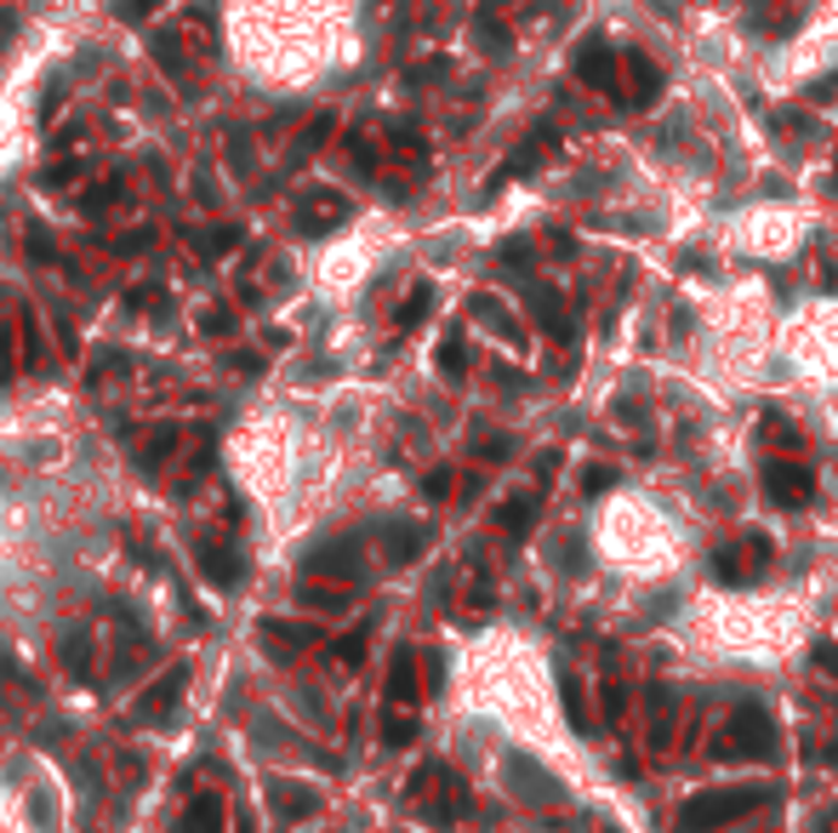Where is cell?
Returning a JSON list of instances; mask_svg holds the SVG:
<instances>
[{
	"label": "cell",
	"instance_id": "1",
	"mask_svg": "<svg viewBox=\"0 0 838 833\" xmlns=\"http://www.w3.org/2000/svg\"><path fill=\"white\" fill-rule=\"evenodd\" d=\"M770 805H776V788H713V793H696L679 811V833H719V827L759 816Z\"/></svg>",
	"mask_w": 838,
	"mask_h": 833
},
{
	"label": "cell",
	"instance_id": "2",
	"mask_svg": "<svg viewBox=\"0 0 838 833\" xmlns=\"http://www.w3.org/2000/svg\"><path fill=\"white\" fill-rule=\"evenodd\" d=\"M713 754H719V759L770 765V759H776V719H770V708H764V703H742V708L730 714V725H724V737H719Z\"/></svg>",
	"mask_w": 838,
	"mask_h": 833
},
{
	"label": "cell",
	"instance_id": "3",
	"mask_svg": "<svg viewBox=\"0 0 838 833\" xmlns=\"http://www.w3.org/2000/svg\"><path fill=\"white\" fill-rule=\"evenodd\" d=\"M411 793H417V805L433 816V822H456L468 811V788L445 771V765H422V771L411 777Z\"/></svg>",
	"mask_w": 838,
	"mask_h": 833
},
{
	"label": "cell",
	"instance_id": "4",
	"mask_svg": "<svg viewBox=\"0 0 838 833\" xmlns=\"http://www.w3.org/2000/svg\"><path fill=\"white\" fill-rule=\"evenodd\" d=\"M571 70H577L582 86L605 92V97H622V52H616L605 35H588V41L577 46V57H571Z\"/></svg>",
	"mask_w": 838,
	"mask_h": 833
},
{
	"label": "cell",
	"instance_id": "5",
	"mask_svg": "<svg viewBox=\"0 0 838 833\" xmlns=\"http://www.w3.org/2000/svg\"><path fill=\"white\" fill-rule=\"evenodd\" d=\"M764 491H770V503H776V509H804V503H810V496H816V474L810 469H804V462L793 457H770L764 462Z\"/></svg>",
	"mask_w": 838,
	"mask_h": 833
},
{
	"label": "cell",
	"instance_id": "6",
	"mask_svg": "<svg viewBox=\"0 0 838 833\" xmlns=\"http://www.w3.org/2000/svg\"><path fill=\"white\" fill-rule=\"evenodd\" d=\"M662 97V70L645 57V52H622V109H651Z\"/></svg>",
	"mask_w": 838,
	"mask_h": 833
},
{
	"label": "cell",
	"instance_id": "7",
	"mask_svg": "<svg viewBox=\"0 0 838 833\" xmlns=\"http://www.w3.org/2000/svg\"><path fill=\"white\" fill-rule=\"evenodd\" d=\"M764 559H770V543H764V537L730 543V548H719V554H713V577H719V583H753Z\"/></svg>",
	"mask_w": 838,
	"mask_h": 833
},
{
	"label": "cell",
	"instance_id": "8",
	"mask_svg": "<svg viewBox=\"0 0 838 833\" xmlns=\"http://www.w3.org/2000/svg\"><path fill=\"white\" fill-rule=\"evenodd\" d=\"M554 143H559V138H554V126H536L530 138H525L519 149H514V160H508V165H502V172H496V183H508V178H525L530 165H542Z\"/></svg>",
	"mask_w": 838,
	"mask_h": 833
},
{
	"label": "cell",
	"instance_id": "9",
	"mask_svg": "<svg viewBox=\"0 0 838 833\" xmlns=\"http://www.w3.org/2000/svg\"><path fill=\"white\" fill-rule=\"evenodd\" d=\"M178 833H223V793H200L194 805L183 811Z\"/></svg>",
	"mask_w": 838,
	"mask_h": 833
},
{
	"label": "cell",
	"instance_id": "10",
	"mask_svg": "<svg viewBox=\"0 0 838 833\" xmlns=\"http://www.w3.org/2000/svg\"><path fill=\"white\" fill-rule=\"evenodd\" d=\"M348 217V200L343 194H314L309 206H303V228L309 235H325V228H337Z\"/></svg>",
	"mask_w": 838,
	"mask_h": 833
},
{
	"label": "cell",
	"instance_id": "11",
	"mask_svg": "<svg viewBox=\"0 0 838 833\" xmlns=\"http://www.w3.org/2000/svg\"><path fill=\"white\" fill-rule=\"evenodd\" d=\"M530 520H536V491H525V496H508V503L496 509V525H502V537H525V531H530Z\"/></svg>",
	"mask_w": 838,
	"mask_h": 833
},
{
	"label": "cell",
	"instance_id": "12",
	"mask_svg": "<svg viewBox=\"0 0 838 833\" xmlns=\"http://www.w3.org/2000/svg\"><path fill=\"white\" fill-rule=\"evenodd\" d=\"M388 696H394V703H406V708H411L417 696H422V691H417V651H399V656H394V674H388Z\"/></svg>",
	"mask_w": 838,
	"mask_h": 833
},
{
	"label": "cell",
	"instance_id": "13",
	"mask_svg": "<svg viewBox=\"0 0 838 833\" xmlns=\"http://www.w3.org/2000/svg\"><path fill=\"white\" fill-rule=\"evenodd\" d=\"M508 782H519L525 799H554V793H559V788L548 782V771H536L530 759H508Z\"/></svg>",
	"mask_w": 838,
	"mask_h": 833
},
{
	"label": "cell",
	"instance_id": "14",
	"mask_svg": "<svg viewBox=\"0 0 838 833\" xmlns=\"http://www.w3.org/2000/svg\"><path fill=\"white\" fill-rule=\"evenodd\" d=\"M262 640L268 645H280V651H309L320 634L314 628H286V622H262Z\"/></svg>",
	"mask_w": 838,
	"mask_h": 833
},
{
	"label": "cell",
	"instance_id": "15",
	"mask_svg": "<svg viewBox=\"0 0 838 833\" xmlns=\"http://www.w3.org/2000/svg\"><path fill=\"white\" fill-rule=\"evenodd\" d=\"M422 543H428V531H422V525L394 531V537H388V559H394V565H406L411 554H422Z\"/></svg>",
	"mask_w": 838,
	"mask_h": 833
},
{
	"label": "cell",
	"instance_id": "16",
	"mask_svg": "<svg viewBox=\"0 0 838 833\" xmlns=\"http://www.w3.org/2000/svg\"><path fill=\"white\" fill-rule=\"evenodd\" d=\"M480 41H485V52H508V29H502V18L491 12V7H480Z\"/></svg>",
	"mask_w": 838,
	"mask_h": 833
},
{
	"label": "cell",
	"instance_id": "17",
	"mask_svg": "<svg viewBox=\"0 0 838 833\" xmlns=\"http://www.w3.org/2000/svg\"><path fill=\"white\" fill-rule=\"evenodd\" d=\"M428 309H433V286H417V291L406 297V309H399V331H411Z\"/></svg>",
	"mask_w": 838,
	"mask_h": 833
},
{
	"label": "cell",
	"instance_id": "18",
	"mask_svg": "<svg viewBox=\"0 0 838 833\" xmlns=\"http://www.w3.org/2000/svg\"><path fill=\"white\" fill-rule=\"evenodd\" d=\"M559 696H565V714H571V725H577V730H588V708H582V685H577L571 674H565V680H559Z\"/></svg>",
	"mask_w": 838,
	"mask_h": 833
},
{
	"label": "cell",
	"instance_id": "19",
	"mask_svg": "<svg viewBox=\"0 0 838 833\" xmlns=\"http://www.w3.org/2000/svg\"><path fill=\"white\" fill-rule=\"evenodd\" d=\"M275 805H280L286 816H309V811H314V793H303V788H275Z\"/></svg>",
	"mask_w": 838,
	"mask_h": 833
},
{
	"label": "cell",
	"instance_id": "20",
	"mask_svg": "<svg viewBox=\"0 0 838 833\" xmlns=\"http://www.w3.org/2000/svg\"><path fill=\"white\" fill-rule=\"evenodd\" d=\"M234 246H240V228H217V235L200 241V257H228Z\"/></svg>",
	"mask_w": 838,
	"mask_h": 833
},
{
	"label": "cell",
	"instance_id": "21",
	"mask_svg": "<svg viewBox=\"0 0 838 833\" xmlns=\"http://www.w3.org/2000/svg\"><path fill=\"white\" fill-rule=\"evenodd\" d=\"M468 365H474V354H468L462 343H445V349H440V372H445V377H462Z\"/></svg>",
	"mask_w": 838,
	"mask_h": 833
},
{
	"label": "cell",
	"instance_id": "22",
	"mask_svg": "<svg viewBox=\"0 0 838 833\" xmlns=\"http://www.w3.org/2000/svg\"><path fill=\"white\" fill-rule=\"evenodd\" d=\"M456 491V480H451V469H433L428 480H422V496H433V503H440V496H451Z\"/></svg>",
	"mask_w": 838,
	"mask_h": 833
},
{
	"label": "cell",
	"instance_id": "23",
	"mask_svg": "<svg viewBox=\"0 0 838 833\" xmlns=\"http://www.w3.org/2000/svg\"><path fill=\"white\" fill-rule=\"evenodd\" d=\"M178 685H183V669H172V680H160V685L149 691V714H160L165 696H178Z\"/></svg>",
	"mask_w": 838,
	"mask_h": 833
},
{
	"label": "cell",
	"instance_id": "24",
	"mask_svg": "<svg viewBox=\"0 0 838 833\" xmlns=\"http://www.w3.org/2000/svg\"><path fill=\"white\" fill-rule=\"evenodd\" d=\"M337 662H343V669H359V662H365V634L343 640V645H337Z\"/></svg>",
	"mask_w": 838,
	"mask_h": 833
},
{
	"label": "cell",
	"instance_id": "25",
	"mask_svg": "<svg viewBox=\"0 0 838 833\" xmlns=\"http://www.w3.org/2000/svg\"><path fill=\"white\" fill-rule=\"evenodd\" d=\"M611 480H616V474H611V469H605V462H593V469H588V474H582V491H588V496H599V491H605V485H611Z\"/></svg>",
	"mask_w": 838,
	"mask_h": 833
},
{
	"label": "cell",
	"instance_id": "26",
	"mask_svg": "<svg viewBox=\"0 0 838 833\" xmlns=\"http://www.w3.org/2000/svg\"><path fill=\"white\" fill-rule=\"evenodd\" d=\"M502 263H508V269H530V241H508L502 246Z\"/></svg>",
	"mask_w": 838,
	"mask_h": 833
},
{
	"label": "cell",
	"instance_id": "27",
	"mask_svg": "<svg viewBox=\"0 0 838 833\" xmlns=\"http://www.w3.org/2000/svg\"><path fill=\"white\" fill-rule=\"evenodd\" d=\"M383 737H388L394 748H399V743H411V737H417V719H388V725H383Z\"/></svg>",
	"mask_w": 838,
	"mask_h": 833
},
{
	"label": "cell",
	"instance_id": "28",
	"mask_svg": "<svg viewBox=\"0 0 838 833\" xmlns=\"http://www.w3.org/2000/svg\"><path fill=\"white\" fill-rule=\"evenodd\" d=\"M770 440H776V446H787V451H798V428L776 417V423H770Z\"/></svg>",
	"mask_w": 838,
	"mask_h": 833
},
{
	"label": "cell",
	"instance_id": "29",
	"mask_svg": "<svg viewBox=\"0 0 838 833\" xmlns=\"http://www.w3.org/2000/svg\"><path fill=\"white\" fill-rule=\"evenodd\" d=\"M816 669H821L827 680H838V645H821V651H816Z\"/></svg>",
	"mask_w": 838,
	"mask_h": 833
},
{
	"label": "cell",
	"instance_id": "30",
	"mask_svg": "<svg viewBox=\"0 0 838 833\" xmlns=\"http://www.w3.org/2000/svg\"><path fill=\"white\" fill-rule=\"evenodd\" d=\"M599 703H605V719H616L622 714V685H605V691H599Z\"/></svg>",
	"mask_w": 838,
	"mask_h": 833
},
{
	"label": "cell",
	"instance_id": "31",
	"mask_svg": "<svg viewBox=\"0 0 838 833\" xmlns=\"http://www.w3.org/2000/svg\"><path fill=\"white\" fill-rule=\"evenodd\" d=\"M154 7H160V0H120L115 12H120V18H143V12H154Z\"/></svg>",
	"mask_w": 838,
	"mask_h": 833
},
{
	"label": "cell",
	"instance_id": "32",
	"mask_svg": "<svg viewBox=\"0 0 838 833\" xmlns=\"http://www.w3.org/2000/svg\"><path fill=\"white\" fill-rule=\"evenodd\" d=\"M480 457H491V462H502V457H508V440H480Z\"/></svg>",
	"mask_w": 838,
	"mask_h": 833
},
{
	"label": "cell",
	"instance_id": "33",
	"mask_svg": "<svg viewBox=\"0 0 838 833\" xmlns=\"http://www.w3.org/2000/svg\"><path fill=\"white\" fill-rule=\"evenodd\" d=\"M832 183H838V178H832Z\"/></svg>",
	"mask_w": 838,
	"mask_h": 833
}]
</instances>
